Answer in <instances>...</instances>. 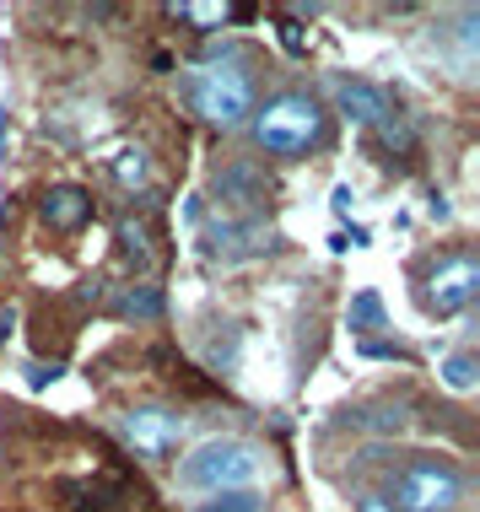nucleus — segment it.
<instances>
[{"instance_id": "39448f33", "label": "nucleus", "mask_w": 480, "mask_h": 512, "mask_svg": "<svg viewBox=\"0 0 480 512\" xmlns=\"http://www.w3.org/2000/svg\"><path fill=\"white\" fill-rule=\"evenodd\" d=\"M119 432H125V442L146 464H162L178 453V442L189 432V415L173 410V405H135V410L119 415Z\"/></svg>"}, {"instance_id": "f8f14e48", "label": "nucleus", "mask_w": 480, "mask_h": 512, "mask_svg": "<svg viewBox=\"0 0 480 512\" xmlns=\"http://www.w3.org/2000/svg\"><path fill=\"white\" fill-rule=\"evenodd\" d=\"M119 248H125V259L135 270L152 265V227L146 221H119Z\"/></svg>"}, {"instance_id": "ddd939ff", "label": "nucleus", "mask_w": 480, "mask_h": 512, "mask_svg": "<svg viewBox=\"0 0 480 512\" xmlns=\"http://www.w3.org/2000/svg\"><path fill=\"white\" fill-rule=\"evenodd\" d=\"M437 378L448 383V389H459V394H470L475 383H480V362L470 351H454V356H443V367H437Z\"/></svg>"}, {"instance_id": "9b49d317", "label": "nucleus", "mask_w": 480, "mask_h": 512, "mask_svg": "<svg viewBox=\"0 0 480 512\" xmlns=\"http://www.w3.org/2000/svg\"><path fill=\"white\" fill-rule=\"evenodd\" d=\"M162 308H168V302H162L157 286H130V292L114 302L119 318H162Z\"/></svg>"}, {"instance_id": "9d476101", "label": "nucleus", "mask_w": 480, "mask_h": 512, "mask_svg": "<svg viewBox=\"0 0 480 512\" xmlns=\"http://www.w3.org/2000/svg\"><path fill=\"white\" fill-rule=\"evenodd\" d=\"M216 195H222L227 205H259L270 195L265 173L254 168V162H227L222 173H216Z\"/></svg>"}, {"instance_id": "7ed1b4c3", "label": "nucleus", "mask_w": 480, "mask_h": 512, "mask_svg": "<svg viewBox=\"0 0 480 512\" xmlns=\"http://www.w3.org/2000/svg\"><path fill=\"white\" fill-rule=\"evenodd\" d=\"M189 108L205 119V124H243L254 114V76L243 71L238 60H211L205 71L189 76Z\"/></svg>"}, {"instance_id": "0eeeda50", "label": "nucleus", "mask_w": 480, "mask_h": 512, "mask_svg": "<svg viewBox=\"0 0 480 512\" xmlns=\"http://www.w3.org/2000/svg\"><path fill=\"white\" fill-rule=\"evenodd\" d=\"M335 103H340V114L356 119V124H367V130H383V124L400 114V103H394L378 81H367V76H340L335 81Z\"/></svg>"}, {"instance_id": "423d86ee", "label": "nucleus", "mask_w": 480, "mask_h": 512, "mask_svg": "<svg viewBox=\"0 0 480 512\" xmlns=\"http://www.w3.org/2000/svg\"><path fill=\"white\" fill-rule=\"evenodd\" d=\"M475 292H480V265H475L470 254H454V259H443V265L432 270L427 308L437 318H454V313H464L475 302Z\"/></svg>"}, {"instance_id": "6e6552de", "label": "nucleus", "mask_w": 480, "mask_h": 512, "mask_svg": "<svg viewBox=\"0 0 480 512\" xmlns=\"http://www.w3.org/2000/svg\"><path fill=\"white\" fill-rule=\"evenodd\" d=\"M38 211H44V221L54 232H81L92 221V211H98V200H92L81 184H54L49 195L38 200Z\"/></svg>"}, {"instance_id": "dca6fc26", "label": "nucleus", "mask_w": 480, "mask_h": 512, "mask_svg": "<svg viewBox=\"0 0 480 512\" xmlns=\"http://www.w3.org/2000/svg\"><path fill=\"white\" fill-rule=\"evenodd\" d=\"M351 329H362V335H367V329H383V302L373 292L351 302Z\"/></svg>"}, {"instance_id": "f3484780", "label": "nucleus", "mask_w": 480, "mask_h": 512, "mask_svg": "<svg viewBox=\"0 0 480 512\" xmlns=\"http://www.w3.org/2000/svg\"><path fill=\"white\" fill-rule=\"evenodd\" d=\"M195 512H259V496L254 491H222L216 502H200Z\"/></svg>"}, {"instance_id": "a211bd4d", "label": "nucleus", "mask_w": 480, "mask_h": 512, "mask_svg": "<svg viewBox=\"0 0 480 512\" xmlns=\"http://www.w3.org/2000/svg\"><path fill=\"white\" fill-rule=\"evenodd\" d=\"M356 512H400V507H394L389 496H378V491H362L356 496Z\"/></svg>"}, {"instance_id": "20e7f679", "label": "nucleus", "mask_w": 480, "mask_h": 512, "mask_svg": "<svg viewBox=\"0 0 480 512\" xmlns=\"http://www.w3.org/2000/svg\"><path fill=\"white\" fill-rule=\"evenodd\" d=\"M459 496H464V475H459V469L448 459H432V453H416V459L400 464L389 502L400 512H454Z\"/></svg>"}, {"instance_id": "f03ea898", "label": "nucleus", "mask_w": 480, "mask_h": 512, "mask_svg": "<svg viewBox=\"0 0 480 512\" xmlns=\"http://www.w3.org/2000/svg\"><path fill=\"white\" fill-rule=\"evenodd\" d=\"M329 114L313 92H276L265 108L254 114V141L265 157H308L313 146H324Z\"/></svg>"}, {"instance_id": "4468645a", "label": "nucleus", "mask_w": 480, "mask_h": 512, "mask_svg": "<svg viewBox=\"0 0 480 512\" xmlns=\"http://www.w3.org/2000/svg\"><path fill=\"white\" fill-rule=\"evenodd\" d=\"M173 17L178 22H243L254 11L249 6H173Z\"/></svg>"}, {"instance_id": "f257e3e1", "label": "nucleus", "mask_w": 480, "mask_h": 512, "mask_svg": "<svg viewBox=\"0 0 480 512\" xmlns=\"http://www.w3.org/2000/svg\"><path fill=\"white\" fill-rule=\"evenodd\" d=\"M265 459L270 453L259 448L249 437H205L200 448L184 453V464H178V486L184 491H249L259 475H265Z\"/></svg>"}, {"instance_id": "2eb2a0df", "label": "nucleus", "mask_w": 480, "mask_h": 512, "mask_svg": "<svg viewBox=\"0 0 480 512\" xmlns=\"http://www.w3.org/2000/svg\"><path fill=\"white\" fill-rule=\"evenodd\" d=\"M114 178L125 189H141L146 178H152V162H146V151H119V162H114Z\"/></svg>"}, {"instance_id": "1a4fd4ad", "label": "nucleus", "mask_w": 480, "mask_h": 512, "mask_svg": "<svg viewBox=\"0 0 480 512\" xmlns=\"http://www.w3.org/2000/svg\"><path fill=\"white\" fill-rule=\"evenodd\" d=\"M205 243H211V254L243 259V254L270 248V227L259 216H249V221H211V227H205Z\"/></svg>"}]
</instances>
